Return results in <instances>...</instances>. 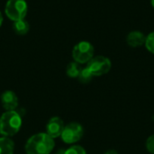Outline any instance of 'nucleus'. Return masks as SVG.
I'll list each match as a JSON object with an SVG mask.
<instances>
[{"label":"nucleus","mask_w":154,"mask_h":154,"mask_svg":"<svg viewBox=\"0 0 154 154\" xmlns=\"http://www.w3.org/2000/svg\"><path fill=\"white\" fill-rule=\"evenodd\" d=\"M22 124V117L16 111H5L0 117V134L10 138L20 131Z\"/></svg>","instance_id":"obj_2"},{"label":"nucleus","mask_w":154,"mask_h":154,"mask_svg":"<svg viewBox=\"0 0 154 154\" xmlns=\"http://www.w3.org/2000/svg\"><path fill=\"white\" fill-rule=\"evenodd\" d=\"M93 75L91 74V72L89 71V69L86 67V68H82L80 70V73L78 77V79L79 80V82L83 83V84H87L88 82H90L93 79Z\"/></svg>","instance_id":"obj_13"},{"label":"nucleus","mask_w":154,"mask_h":154,"mask_svg":"<svg viewBox=\"0 0 154 154\" xmlns=\"http://www.w3.org/2000/svg\"><path fill=\"white\" fill-rule=\"evenodd\" d=\"M64 154H87V152L83 147L79 145H74L64 151Z\"/></svg>","instance_id":"obj_15"},{"label":"nucleus","mask_w":154,"mask_h":154,"mask_svg":"<svg viewBox=\"0 0 154 154\" xmlns=\"http://www.w3.org/2000/svg\"><path fill=\"white\" fill-rule=\"evenodd\" d=\"M1 105L6 111H14L18 106V97L14 91L6 90L0 97Z\"/></svg>","instance_id":"obj_8"},{"label":"nucleus","mask_w":154,"mask_h":154,"mask_svg":"<svg viewBox=\"0 0 154 154\" xmlns=\"http://www.w3.org/2000/svg\"><path fill=\"white\" fill-rule=\"evenodd\" d=\"M54 146V139L46 133H39L27 140L24 149L26 154H50Z\"/></svg>","instance_id":"obj_1"},{"label":"nucleus","mask_w":154,"mask_h":154,"mask_svg":"<svg viewBox=\"0 0 154 154\" xmlns=\"http://www.w3.org/2000/svg\"><path fill=\"white\" fill-rule=\"evenodd\" d=\"M145 147L150 153L154 154V134L148 137V139L146 140Z\"/></svg>","instance_id":"obj_16"},{"label":"nucleus","mask_w":154,"mask_h":154,"mask_svg":"<svg viewBox=\"0 0 154 154\" xmlns=\"http://www.w3.org/2000/svg\"><path fill=\"white\" fill-rule=\"evenodd\" d=\"M81 69L82 68L80 67V64H79L78 62H76V61L70 62L68 64L67 69H66L67 76L71 79H78Z\"/></svg>","instance_id":"obj_12"},{"label":"nucleus","mask_w":154,"mask_h":154,"mask_svg":"<svg viewBox=\"0 0 154 154\" xmlns=\"http://www.w3.org/2000/svg\"><path fill=\"white\" fill-rule=\"evenodd\" d=\"M84 134V129L79 123H69L65 125L60 135L63 143L67 144H73L81 140Z\"/></svg>","instance_id":"obj_6"},{"label":"nucleus","mask_w":154,"mask_h":154,"mask_svg":"<svg viewBox=\"0 0 154 154\" xmlns=\"http://www.w3.org/2000/svg\"><path fill=\"white\" fill-rule=\"evenodd\" d=\"M146 36L140 31H132L126 36V42L130 47L138 48L144 45Z\"/></svg>","instance_id":"obj_9"},{"label":"nucleus","mask_w":154,"mask_h":154,"mask_svg":"<svg viewBox=\"0 0 154 154\" xmlns=\"http://www.w3.org/2000/svg\"><path fill=\"white\" fill-rule=\"evenodd\" d=\"M14 143L9 137H0V154H14Z\"/></svg>","instance_id":"obj_10"},{"label":"nucleus","mask_w":154,"mask_h":154,"mask_svg":"<svg viewBox=\"0 0 154 154\" xmlns=\"http://www.w3.org/2000/svg\"><path fill=\"white\" fill-rule=\"evenodd\" d=\"M104 154H119L116 150H108V151H106V152Z\"/></svg>","instance_id":"obj_17"},{"label":"nucleus","mask_w":154,"mask_h":154,"mask_svg":"<svg viewBox=\"0 0 154 154\" xmlns=\"http://www.w3.org/2000/svg\"><path fill=\"white\" fill-rule=\"evenodd\" d=\"M94 46L88 41H81L74 46L72 50V58L74 61L79 64H85L94 57Z\"/></svg>","instance_id":"obj_4"},{"label":"nucleus","mask_w":154,"mask_h":154,"mask_svg":"<svg viewBox=\"0 0 154 154\" xmlns=\"http://www.w3.org/2000/svg\"><path fill=\"white\" fill-rule=\"evenodd\" d=\"M87 68L94 77H100L110 71L112 68V62L107 57L99 55L93 57L87 63Z\"/></svg>","instance_id":"obj_5"},{"label":"nucleus","mask_w":154,"mask_h":154,"mask_svg":"<svg viewBox=\"0 0 154 154\" xmlns=\"http://www.w3.org/2000/svg\"><path fill=\"white\" fill-rule=\"evenodd\" d=\"M55 154H64V151H63V150H61V151L58 152L57 153H55Z\"/></svg>","instance_id":"obj_19"},{"label":"nucleus","mask_w":154,"mask_h":154,"mask_svg":"<svg viewBox=\"0 0 154 154\" xmlns=\"http://www.w3.org/2000/svg\"><path fill=\"white\" fill-rule=\"evenodd\" d=\"M144 45H145V48L147 49L148 51H150L151 53L154 54V32H150L146 36Z\"/></svg>","instance_id":"obj_14"},{"label":"nucleus","mask_w":154,"mask_h":154,"mask_svg":"<svg viewBox=\"0 0 154 154\" xmlns=\"http://www.w3.org/2000/svg\"><path fill=\"white\" fill-rule=\"evenodd\" d=\"M65 125L61 118L59 116L51 117L46 125V134L52 139L60 137Z\"/></svg>","instance_id":"obj_7"},{"label":"nucleus","mask_w":154,"mask_h":154,"mask_svg":"<svg viewBox=\"0 0 154 154\" xmlns=\"http://www.w3.org/2000/svg\"><path fill=\"white\" fill-rule=\"evenodd\" d=\"M13 29L18 35H25L30 30V24L25 19L14 21L13 23Z\"/></svg>","instance_id":"obj_11"},{"label":"nucleus","mask_w":154,"mask_h":154,"mask_svg":"<svg viewBox=\"0 0 154 154\" xmlns=\"http://www.w3.org/2000/svg\"><path fill=\"white\" fill-rule=\"evenodd\" d=\"M28 5L25 0H8L5 6V15L13 22L25 19Z\"/></svg>","instance_id":"obj_3"},{"label":"nucleus","mask_w":154,"mask_h":154,"mask_svg":"<svg viewBox=\"0 0 154 154\" xmlns=\"http://www.w3.org/2000/svg\"><path fill=\"white\" fill-rule=\"evenodd\" d=\"M3 21H4V18H3L2 13L0 12V27H1V26H2V24H3Z\"/></svg>","instance_id":"obj_18"},{"label":"nucleus","mask_w":154,"mask_h":154,"mask_svg":"<svg viewBox=\"0 0 154 154\" xmlns=\"http://www.w3.org/2000/svg\"><path fill=\"white\" fill-rule=\"evenodd\" d=\"M151 5H152V6L154 8V0H151Z\"/></svg>","instance_id":"obj_20"}]
</instances>
